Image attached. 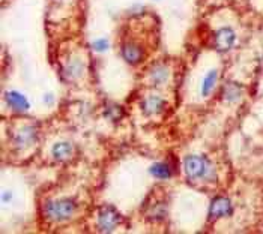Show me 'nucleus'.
I'll return each mask as SVG.
<instances>
[{
  "instance_id": "8",
  "label": "nucleus",
  "mask_w": 263,
  "mask_h": 234,
  "mask_svg": "<svg viewBox=\"0 0 263 234\" xmlns=\"http://www.w3.org/2000/svg\"><path fill=\"white\" fill-rule=\"evenodd\" d=\"M167 102L158 95H151L142 101V111L146 116H155L165 110Z\"/></svg>"
},
{
  "instance_id": "16",
  "label": "nucleus",
  "mask_w": 263,
  "mask_h": 234,
  "mask_svg": "<svg viewBox=\"0 0 263 234\" xmlns=\"http://www.w3.org/2000/svg\"><path fill=\"white\" fill-rule=\"evenodd\" d=\"M83 69H84V65L81 63L80 59H74L65 68V74L69 78H79L83 75Z\"/></svg>"
},
{
  "instance_id": "9",
  "label": "nucleus",
  "mask_w": 263,
  "mask_h": 234,
  "mask_svg": "<svg viewBox=\"0 0 263 234\" xmlns=\"http://www.w3.org/2000/svg\"><path fill=\"white\" fill-rule=\"evenodd\" d=\"M243 95V86L241 83H236V81H227L223 86V92H221V96L226 102L229 104H235L238 102Z\"/></svg>"
},
{
  "instance_id": "4",
  "label": "nucleus",
  "mask_w": 263,
  "mask_h": 234,
  "mask_svg": "<svg viewBox=\"0 0 263 234\" xmlns=\"http://www.w3.org/2000/svg\"><path fill=\"white\" fill-rule=\"evenodd\" d=\"M233 213V206L232 201L226 197H217L212 200L211 207H209V221H218L221 218H227Z\"/></svg>"
},
{
  "instance_id": "5",
  "label": "nucleus",
  "mask_w": 263,
  "mask_h": 234,
  "mask_svg": "<svg viewBox=\"0 0 263 234\" xmlns=\"http://www.w3.org/2000/svg\"><path fill=\"white\" fill-rule=\"evenodd\" d=\"M235 42H236V33L232 27H221L214 35V45L220 53L232 50Z\"/></svg>"
},
{
  "instance_id": "10",
  "label": "nucleus",
  "mask_w": 263,
  "mask_h": 234,
  "mask_svg": "<svg viewBox=\"0 0 263 234\" xmlns=\"http://www.w3.org/2000/svg\"><path fill=\"white\" fill-rule=\"evenodd\" d=\"M5 99H6V104L14 110V111H27L30 108V104L27 101V98L24 95H21L20 92L17 90H11V92H6L5 93Z\"/></svg>"
},
{
  "instance_id": "7",
  "label": "nucleus",
  "mask_w": 263,
  "mask_h": 234,
  "mask_svg": "<svg viewBox=\"0 0 263 234\" xmlns=\"http://www.w3.org/2000/svg\"><path fill=\"white\" fill-rule=\"evenodd\" d=\"M36 138H38V132H36L35 126L27 125V126H23L20 132H17V135L14 138V144L18 149H27L36 143Z\"/></svg>"
},
{
  "instance_id": "14",
  "label": "nucleus",
  "mask_w": 263,
  "mask_h": 234,
  "mask_svg": "<svg viewBox=\"0 0 263 234\" xmlns=\"http://www.w3.org/2000/svg\"><path fill=\"white\" fill-rule=\"evenodd\" d=\"M72 152H74L72 146H71L69 143H66V141L56 143V144L53 146V149H51V153H53V156H54L58 161H66V159H69V158L72 156Z\"/></svg>"
},
{
  "instance_id": "15",
  "label": "nucleus",
  "mask_w": 263,
  "mask_h": 234,
  "mask_svg": "<svg viewBox=\"0 0 263 234\" xmlns=\"http://www.w3.org/2000/svg\"><path fill=\"white\" fill-rule=\"evenodd\" d=\"M104 116L107 117V119H110L111 122H119L122 117L125 116V113H123V108H122L121 105H118V104H108L104 108Z\"/></svg>"
},
{
  "instance_id": "13",
  "label": "nucleus",
  "mask_w": 263,
  "mask_h": 234,
  "mask_svg": "<svg viewBox=\"0 0 263 234\" xmlns=\"http://www.w3.org/2000/svg\"><path fill=\"white\" fill-rule=\"evenodd\" d=\"M149 171L155 179H160V180H167L173 176V168L170 167L168 162H157L149 168Z\"/></svg>"
},
{
  "instance_id": "19",
  "label": "nucleus",
  "mask_w": 263,
  "mask_h": 234,
  "mask_svg": "<svg viewBox=\"0 0 263 234\" xmlns=\"http://www.w3.org/2000/svg\"><path fill=\"white\" fill-rule=\"evenodd\" d=\"M45 104H48V105H51L53 104V95H45Z\"/></svg>"
},
{
  "instance_id": "6",
  "label": "nucleus",
  "mask_w": 263,
  "mask_h": 234,
  "mask_svg": "<svg viewBox=\"0 0 263 234\" xmlns=\"http://www.w3.org/2000/svg\"><path fill=\"white\" fill-rule=\"evenodd\" d=\"M121 53L123 60L129 65H139L144 57L142 45L134 41H126L125 44H122Z\"/></svg>"
},
{
  "instance_id": "2",
  "label": "nucleus",
  "mask_w": 263,
  "mask_h": 234,
  "mask_svg": "<svg viewBox=\"0 0 263 234\" xmlns=\"http://www.w3.org/2000/svg\"><path fill=\"white\" fill-rule=\"evenodd\" d=\"M77 210V203L72 198H59L44 204V215L53 222H65Z\"/></svg>"
},
{
  "instance_id": "11",
  "label": "nucleus",
  "mask_w": 263,
  "mask_h": 234,
  "mask_svg": "<svg viewBox=\"0 0 263 234\" xmlns=\"http://www.w3.org/2000/svg\"><path fill=\"white\" fill-rule=\"evenodd\" d=\"M149 78H151V81H152L154 86H162V84H165V83L168 81V78H170V69H168L165 65H162V63H157V65H154V68L151 69Z\"/></svg>"
},
{
  "instance_id": "12",
  "label": "nucleus",
  "mask_w": 263,
  "mask_h": 234,
  "mask_svg": "<svg viewBox=\"0 0 263 234\" xmlns=\"http://www.w3.org/2000/svg\"><path fill=\"white\" fill-rule=\"evenodd\" d=\"M217 81H218V69H211L208 71V74L203 77L202 87H200V95L203 98H208L215 89L217 86Z\"/></svg>"
},
{
  "instance_id": "18",
  "label": "nucleus",
  "mask_w": 263,
  "mask_h": 234,
  "mask_svg": "<svg viewBox=\"0 0 263 234\" xmlns=\"http://www.w3.org/2000/svg\"><path fill=\"white\" fill-rule=\"evenodd\" d=\"M11 198H12V195H11L9 191L3 192V195H2V201H3V203H6V201H8V200H11Z\"/></svg>"
},
{
  "instance_id": "1",
  "label": "nucleus",
  "mask_w": 263,
  "mask_h": 234,
  "mask_svg": "<svg viewBox=\"0 0 263 234\" xmlns=\"http://www.w3.org/2000/svg\"><path fill=\"white\" fill-rule=\"evenodd\" d=\"M183 170L190 180L214 182L217 179L212 164L204 156L188 155L183 159Z\"/></svg>"
},
{
  "instance_id": "3",
  "label": "nucleus",
  "mask_w": 263,
  "mask_h": 234,
  "mask_svg": "<svg viewBox=\"0 0 263 234\" xmlns=\"http://www.w3.org/2000/svg\"><path fill=\"white\" fill-rule=\"evenodd\" d=\"M122 218L119 212L111 207V206H104L98 212V218H97V225L98 230L102 233H110L115 231L118 228V225L121 224Z\"/></svg>"
},
{
  "instance_id": "17",
  "label": "nucleus",
  "mask_w": 263,
  "mask_h": 234,
  "mask_svg": "<svg viewBox=\"0 0 263 234\" xmlns=\"http://www.w3.org/2000/svg\"><path fill=\"white\" fill-rule=\"evenodd\" d=\"M108 47H110V42H108L105 38H98L92 42V48H93L95 51H98V53H104V51H107V50H108Z\"/></svg>"
}]
</instances>
